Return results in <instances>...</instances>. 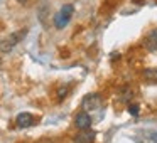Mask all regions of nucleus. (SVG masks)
<instances>
[{"label": "nucleus", "instance_id": "9d476101", "mask_svg": "<svg viewBox=\"0 0 157 143\" xmlns=\"http://www.w3.org/2000/svg\"><path fill=\"white\" fill-rule=\"evenodd\" d=\"M66 94H68V88H66V86H63V88L58 91V98H59V99H63Z\"/></svg>", "mask_w": 157, "mask_h": 143}, {"label": "nucleus", "instance_id": "f8f14e48", "mask_svg": "<svg viewBox=\"0 0 157 143\" xmlns=\"http://www.w3.org/2000/svg\"><path fill=\"white\" fill-rule=\"evenodd\" d=\"M39 143H49V141H39Z\"/></svg>", "mask_w": 157, "mask_h": 143}, {"label": "nucleus", "instance_id": "1a4fd4ad", "mask_svg": "<svg viewBox=\"0 0 157 143\" xmlns=\"http://www.w3.org/2000/svg\"><path fill=\"white\" fill-rule=\"evenodd\" d=\"M128 113L132 116H139V113H140V108H139V105H128Z\"/></svg>", "mask_w": 157, "mask_h": 143}, {"label": "nucleus", "instance_id": "f257e3e1", "mask_svg": "<svg viewBox=\"0 0 157 143\" xmlns=\"http://www.w3.org/2000/svg\"><path fill=\"white\" fill-rule=\"evenodd\" d=\"M73 14H75V5H73V4L63 5V7L56 12V15H54V27L59 29V31H61V29H64L66 25L69 24Z\"/></svg>", "mask_w": 157, "mask_h": 143}, {"label": "nucleus", "instance_id": "6e6552de", "mask_svg": "<svg viewBox=\"0 0 157 143\" xmlns=\"http://www.w3.org/2000/svg\"><path fill=\"white\" fill-rule=\"evenodd\" d=\"M145 47H147V51H150V52H155L157 51V29H152V31L147 34Z\"/></svg>", "mask_w": 157, "mask_h": 143}, {"label": "nucleus", "instance_id": "7ed1b4c3", "mask_svg": "<svg viewBox=\"0 0 157 143\" xmlns=\"http://www.w3.org/2000/svg\"><path fill=\"white\" fill-rule=\"evenodd\" d=\"M101 105H103V98L100 93H91V94L85 96V99L81 103L85 111H95V109L101 108Z\"/></svg>", "mask_w": 157, "mask_h": 143}, {"label": "nucleus", "instance_id": "9b49d317", "mask_svg": "<svg viewBox=\"0 0 157 143\" xmlns=\"http://www.w3.org/2000/svg\"><path fill=\"white\" fill-rule=\"evenodd\" d=\"M21 5H27V4H31V2H36V0H17Z\"/></svg>", "mask_w": 157, "mask_h": 143}, {"label": "nucleus", "instance_id": "f03ea898", "mask_svg": "<svg viewBox=\"0 0 157 143\" xmlns=\"http://www.w3.org/2000/svg\"><path fill=\"white\" fill-rule=\"evenodd\" d=\"M25 34H27V29H22V31H19V32L10 34L7 39H4V41H0V52H5V54L10 52L12 49L25 37Z\"/></svg>", "mask_w": 157, "mask_h": 143}, {"label": "nucleus", "instance_id": "0eeeda50", "mask_svg": "<svg viewBox=\"0 0 157 143\" xmlns=\"http://www.w3.org/2000/svg\"><path fill=\"white\" fill-rule=\"evenodd\" d=\"M75 143H93L95 141V131L93 130H79V133L73 140Z\"/></svg>", "mask_w": 157, "mask_h": 143}, {"label": "nucleus", "instance_id": "423d86ee", "mask_svg": "<svg viewBox=\"0 0 157 143\" xmlns=\"http://www.w3.org/2000/svg\"><path fill=\"white\" fill-rule=\"evenodd\" d=\"M137 141L139 143H157V131L154 130H144L137 133Z\"/></svg>", "mask_w": 157, "mask_h": 143}, {"label": "nucleus", "instance_id": "39448f33", "mask_svg": "<svg viewBox=\"0 0 157 143\" xmlns=\"http://www.w3.org/2000/svg\"><path fill=\"white\" fill-rule=\"evenodd\" d=\"M15 125H17V128L21 130H25L29 128V126L34 125V116L31 115V113H19L17 118H15Z\"/></svg>", "mask_w": 157, "mask_h": 143}, {"label": "nucleus", "instance_id": "20e7f679", "mask_svg": "<svg viewBox=\"0 0 157 143\" xmlns=\"http://www.w3.org/2000/svg\"><path fill=\"white\" fill-rule=\"evenodd\" d=\"M91 123H93V119H91V116L88 115V111L78 113V115H76V118H75V125H76V128H78V130H88V128H91Z\"/></svg>", "mask_w": 157, "mask_h": 143}]
</instances>
